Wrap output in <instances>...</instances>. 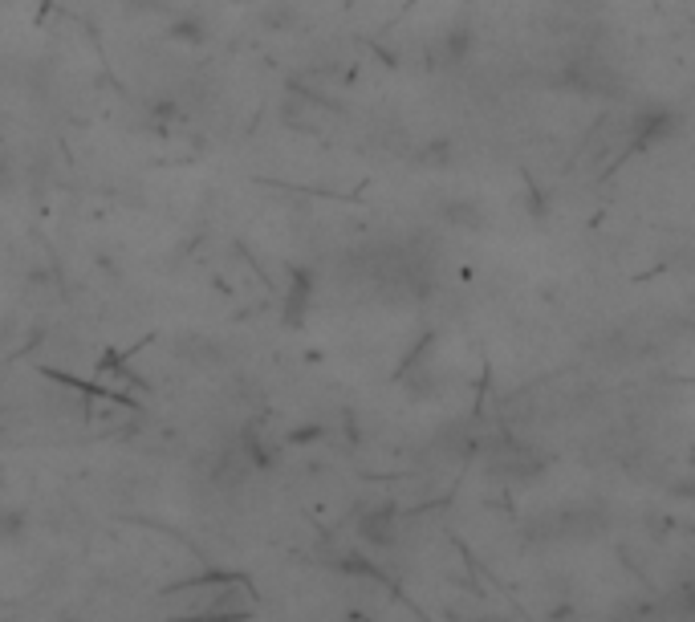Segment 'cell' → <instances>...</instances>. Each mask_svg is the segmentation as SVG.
I'll return each instance as SVG.
<instances>
[{"label": "cell", "instance_id": "cell-1", "mask_svg": "<svg viewBox=\"0 0 695 622\" xmlns=\"http://www.w3.org/2000/svg\"><path fill=\"white\" fill-rule=\"evenodd\" d=\"M492 468L500 472V476H533L537 468H541V460L525 448V444H496V452H492Z\"/></svg>", "mask_w": 695, "mask_h": 622}]
</instances>
